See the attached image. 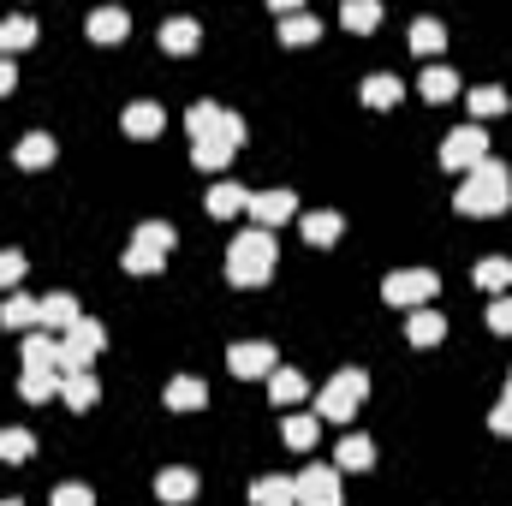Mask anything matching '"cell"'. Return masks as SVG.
Wrapping results in <instances>:
<instances>
[{
	"label": "cell",
	"mask_w": 512,
	"mask_h": 506,
	"mask_svg": "<svg viewBox=\"0 0 512 506\" xmlns=\"http://www.w3.org/2000/svg\"><path fill=\"white\" fill-rule=\"evenodd\" d=\"M512 203V173L507 161H483V167H471L465 179H459V191H453V209L459 215H471V221H483V215H501Z\"/></svg>",
	"instance_id": "cell-1"
},
{
	"label": "cell",
	"mask_w": 512,
	"mask_h": 506,
	"mask_svg": "<svg viewBox=\"0 0 512 506\" xmlns=\"http://www.w3.org/2000/svg\"><path fill=\"white\" fill-rule=\"evenodd\" d=\"M274 262H280V245H274V233H239L233 245H227V280L233 286H268V274H274Z\"/></svg>",
	"instance_id": "cell-2"
},
{
	"label": "cell",
	"mask_w": 512,
	"mask_h": 506,
	"mask_svg": "<svg viewBox=\"0 0 512 506\" xmlns=\"http://www.w3.org/2000/svg\"><path fill=\"white\" fill-rule=\"evenodd\" d=\"M364 399H370V376H364V370H340L334 381H322L316 417H322V423H352Z\"/></svg>",
	"instance_id": "cell-3"
},
{
	"label": "cell",
	"mask_w": 512,
	"mask_h": 506,
	"mask_svg": "<svg viewBox=\"0 0 512 506\" xmlns=\"http://www.w3.org/2000/svg\"><path fill=\"white\" fill-rule=\"evenodd\" d=\"M173 239H179V233H173L167 221H143L126 245V274H161V262L173 256Z\"/></svg>",
	"instance_id": "cell-4"
},
{
	"label": "cell",
	"mask_w": 512,
	"mask_h": 506,
	"mask_svg": "<svg viewBox=\"0 0 512 506\" xmlns=\"http://www.w3.org/2000/svg\"><path fill=\"white\" fill-rule=\"evenodd\" d=\"M441 292V280H435V268H393L382 280V298L393 310H429V298Z\"/></svg>",
	"instance_id": "cell-5"
},
{
	"label": "cell",
	"mask_w": 512,
	"mask_h": 506,
	"mask_svg": "<svg viewBox=\"0 0 512 506\" xmlns=\"http://www.w3.org/2000/svg\"><path fill=\"white\" fill-rule=\"evenodd\" d=\"M108 346V334H102V322H78L72 334H60V376H84L90 364H96V352Z\"/></svg>",
	"instance_id": "cell-6"
},
{
	"label": "cell",
	"mask_w": 512,
	"mask_h": 506,
	"mask_svg": "<svg viewBox=\"0 0 512 506\" xmlns=\"http://www.w3.org/2000/svg\"><path fill=\"white\" fill-rule=\"evenodd\" d=\"M483 161H489V137H483V126L447 131V143H441V167H447V173H471V167H483Z\"/></svg>",
	"instance_id": "cell-7"
},
{
	"label": "cell",
	"mask_w": 512,
	"mask_h": 506,
	"mask_svg": "<svg viewBox=\"0 0 512 506\" xmlns=\"http://www.w3.org/2000/svg\"><path fill=\"white\" fill-rule=\"evenodd\" d=\"M245 215H251L262 233H274V227L298 221V197H292V191H280V185H274V191H251V209H245Z\"/></svg>",
	"instance_id": "cell-8"
},
{
	"label": "cell",
	"mask_w": 512,
	"mask_h": 506,
	"mask_svg": "<svg viewBox=\"0 0 512 506\" xmlns=\"http://www.w3.org/2000/svg\"><path fill=\"white\" fill-rule=\"evenodd\" d=\"M227 370L239 381H268L274 370H280V358H274V346L268 340H245V346H233L227 352Z\"/></svg>",
	"instance_id": "cell-9"
},
{
	"label": "cell",
	"mask_w": 512,
	"mask_h": 506,
	"mask_svg": "<svg viewBox=\"0 0 512 506\" xmlns=\"http://www.w3.org/2000/svg\"><path fill=\"white\" fill-rule=\"evenodd\" d=\"M298 483V506H340V465H304Z\"/></svg>",
	"instance_id": "cell-10"
},
{
	"label": "cell",
	"mask_w": 512,
	"mask_h": 506,
	"mask_svg": "<svg viewBox=\"0 0 512 506\" xmlns=\"http://www.w3.org/2000/svg\"><path fill=\"white\" fill-rule=\"evenodd\" d=\"M0 322H6L12 334H36V328H42V298H30V292H6V298H0Z\"/></svg>",
	"instance_id": "cell-11"
},
{
	"label": "cell",
	"mask_w": 512,
	"mask_h": 506,
	"mask_svg": "<svg viewBox=\"0 0 512 506\" xmlns=\"http://www.w3.org/2000/svg\"><path fill=\"white\" fill-rule=\"evenodd\" d=\"M78 322H84V310H78L72 292H48L42 298V334H72Z\"/></svg>",
	"instance_id": "cell-12"
},
{
	"label": "cell",
	"mask_w": 512,
	"mask_h": 506,
	"mask_svg": "<svg viewBox=\"0 0 512 506\" xmlns=\"http://www.w3.org/2000/svg\"><path fill=\"white\" fill-rule=\"evenodd\" d=\"M24 370L36 376H60V334H24Z\"/></svg>",
	"instance_id": "cell-13"
},
{
	"label": "cell",
	"mask_w": 512,
	"mask_h": 506,
	"mask_svg": "<svg viewBox=\"0 0 512 506\" xmlns=\"http://www.w3.org/2000/svg\"><path fill=\"white\" fill-rule=\"evenodd\" d=\"M155 495L167 506H185V501H197V471H185V465H167L161 477H155Z\"/></svg>",
	"instance_id": "cell-14"
},
{
	"label": "cell",
	"mask_w": 512,
	"mask_h": 506,
	"mask_svg": "<svg viewBox=\"0 0 512 506\" xmlns=\"http://www.w3.org/2000/svg\"><path fill=\"white\" fill-rule=\"evenodd\" d=\"M245 209H251V191H245V185L221 179V185L209 191V221H233V215H245Z\"/></svg>",
	"instance_id": "cell-15"
},
{
	"label": "cell",
	"mask_w": 512,
	"mask_h": 506,
	"mask_svg": "<svg viewBox=\"0 0 512 506\" xmlns=\"http://www.w3.org/2000/svg\"><path fill=\"white\" fill-rule=\"evenodd\" d=\"M298 227H304V239H310L316 251H328V245L346 233V221H340L334 209H310V215H298Z\"/></svg>",
	"instance_id": "cell-16"
},
{
	"label": "cell",
	"mask_w": 512,
	"mask_h": 506,
	"mask_svg": "<svg viewBox=\"0 0 512 506\" xmlns=\"http://www.w3.org/2000/svg\"><path fill=\"white\" fill-rule=\"evenodd\" d=\"M417 90H423V102H453L459 96V72L453 66H423V78H417Z\"/></svg>",
	"instance_id": "cell-17"
},
{
	"label": "cell",
	"mask_w": 512,
	"mask_h": 506,
	"mask_svg": "<svg viewBox=\"0 0 512 506\" xmlns=\"http://www.w3.org/2000/svg\"><path fill=\"white\" fill-rule=\"evenodd\" d=\"M131 18L120 6H102V12H90V42H102V48H114V42H126Z\"/></svg>",
	"instance_id": "cell-18"
},
{
	"label": "cell",
	"mask_w": 512,
	"mask_h": 506,
	"mask_svg": "<svg viewBox=\"0 0 512 506\" xmlns=\"http://www.w3.org/2000/svg\"><path fill=\"white\" fill-rule=\"evenodd\" d=\"M209 405V387L197 376H173L167 381V411H203Z\"/></svg>",
	"instance_id": "cell-19"
},
{
	"label": "cell",
	"mask_w": 512,
	"mask_h": 506,
	"mask_svg": "<svg viewBox=\"0 0 512 506\" xmlns=\"http://www.w3.org/2000/svg\"><path fill=\"white\" fill-rule=\"evenodd\" d=\"M120 126H126L131 137H161V131H167V108H155V102H131Z\"/></svg>",
	"instance_id": "cell-20"
},
{
	"label": "cell",
	"mask_w": 512,
	"mask_h": 506,
	"mask_svg": "<svg viewBox=\"0 0 512 506\" xmlns=\"http://www.w3.org/2000/svg\"><path fill=\"white\" fill-rule=\"evenodd\" d=\"M251 506H298V483L292 477H256Z\"/></svg>",
	"instance_id": "cell-21"
},
{
	"label": "cell",
	"mask_w": 512,
	"mask_h": 506,
	"mask_svg": "<svg viewBox=\"0 0 512 506\" xmlns=\"http://www.w3.org/2000/svg\"><path fill=\"white\" fill-rule=\"evenodd\" d=\"M316 36H322V18H316V12H286V18H280V42H286V48H310Z\"/></svg>",
	"instance_id": "cell-22"
},
{
	"label": "cell",
	"mask_w": 512,
	"mask_h": 506,
	"mask_svg": "<svg viewBox=\"0 0 512 506\" xmlns=\"http://www.w3.org/2000/svg\"><path fill=\"white\" fill-rule=\"evenodd\" d=\"M405 340H411V346H441V340H447V316H435V310H411Z\"/></svg>",
	"instance_id": "cell-23"
},
{
	"label": "cell",
	"mask_w": 512,
	"mask_h": 506,
	"mask_svg": "<svg viewBox=\"0 0 512 506\" xmlns=\"http://www.w3.org/2000/svg\"><path fill=\"white\" fill-rule=\"evenodd\" d=\"M465 102H471V126H483V120H501V114L512 108V102H507V90H501V84H483V90H471Z\"/></svg>",
	"instance_id": "cell-24"
},
{
	"label": "cell",
	"mask_w": 512,
	"mask_h": 506,
	"mask_svg": "<svg viewBox=\"0 0 512 506\" xmlns=\"http://www.w3.org/2000/svg\"><path fill=\"white\" fill-rule=\"evenodd\" d=\"M411 48L435 66V54L447 48V24H441V18H417V24H411Z\"/></svg>",
	"instance_id": "cell-25"
},
{
	"label": "cell",
	"mask_w": 512,
	"mask_h": 506,
	"mask_svg": "<svg viewBox=\"0 0 512 506\" xmlns=\"http://www.w3.org/2000/svg\"><path fill=\"white\" fill-rule=\"evenodd\" d=\"M316 435H322V417H310V411H298V417H286V423H280V441H286V447H298V453H310V447H316Z\"/></svg>",
	"instance_id": "cell-26"
},
{
	"label": "cell",
	"mask_w": 512,
	"mask_h": 506,
	"mask_svg": "<svg viewBox=\"0 0 512 506\" xmlns=\"http://www.w3.org/2000/svg\"><path fill=\"white\" fill-rule=\"evenodd\" d=\"M399 96H405V84H399L393 72H370V78H364V108H376V114H382V108H393Z\"/></svg>",
	"instance_id": "cell-27"
},
{
	"label": "cell",
	"mask_w": 512,
	"mask_h": 506,
	"mask_svg": "<svg viewBox=\"0 0 512 506\" xmlns=\"http://www.w3.org/2000/svg\"><path fill=\"white\" fill-rule=\"evenodd\" d=\"M227 120V108H215V102H191V114H185V131H191V143H209L215 131Z\"/></svg>",
	"instance_id": "cell-28"
},
{
	"label": "cell",
	"mask_w": 512,
	"mask_h": 506,
	"mask_svg": "<svg viewBox=\"0 0 512 506\" xmlns=\"http://www.w3.org/2000/svg\"><path fill=\"white\" fill-rule=\"evenodd\" d=\"M30 42H36V18H0V60L24 54Z\"/></svg>",
	"instance_id": "cell-29"
},
{
	"label": "cell",
	"mask_w": 512,
	"mask_h": 506,
	"mask_svg": "<svg viewBox=\"0 0 512 506\" xmlns=\"http://www.w3.org/2000/svg\"><path fill=\"white\" fill-rule=\"evenodd\" d=\"M477 286H483V292H495V298H507L512 256H483V262H477Z\"/></svg>",
	"instance_id": "cell-30"
},
{
	"label": "cell",
	"mask_w": 512,
	"mask_h": 506,
	"mask_svg": "<svg viewBox=\"0 0 512 506\" xmlns=\"http://www.w3.org/2000/svg\"><path fill=\"white\" fill-rule=\"evenodd\" d=\"M48 161H54V137H48V131H30V137L18 143V167H24V173H42Z\"/></svg>",
	"instance_id": "cell-31"
},
{
	"label": "cell",
	"mask_w": 512,
	"mask_h": 506,
	"mask_svg": "<svg viewBox=\"0 0 512 506\" xmlns=\"http://www.w3.org/2000/svg\"><path fill=\"white\" fill-rule=\"evenodd\" d=\"M60 399L72 405V411H90L96 399H102V387H96V376L84 370V376H60Z\"/></svg>",
	"instance_id": "cell-32"
},
{
	"label": "cell",
	"mask_w": 512,
	"mask_h": 506,
	"mask_svg": "<svg viewBox=\"0 0 512 506\" xmlns=\"http://www.w3.org/2000/svg\"><path fill=\"white\" fill-rule=\"evenodd\" d=\"M161 48L167 54H191L197 48V18H167L161 24Z\"/></svg>",
	"instance_id": "cell-33"
},
{
	"label": "cell",
	"mask_w": 512,
	"mask_h": 506,
	"mask_svg": "<svg viewBox=\"0 0 512 506\" xmlns=\"http://www.w3.org/2000/svg\"><path fill=\"white\" fill-rule=\"evenodd\" d=\"M376 465V441L370 435H346L340 441V471H370Z\"/></svg>",
	"instance_id": "cell-34"
},
{
	"label": "cell",
	"mask_w": 512,
	"mask_h": 506,
	"mask_svg": "<svg viewBox=\"0 0 512 506\" xmlns=\"http://www.w3.org/2000/svg\"><path fill=\"white\" fill-rule=\"evenodd\" d=\"M304 387H310V381H304V370H286V364L268 376V393H274V405H298V399H304Z\"/></svg>",
	"instance_id": "cell-35"
},
{
	"label": "cell",
	"mask_w": 512,
	"mask_h": 506,
	"mask_svg": "<svg viewBox=\"0 0 512 506\" xmlns=\"http://www.w3.org/2000/svg\"><path fill=\"white\" fill-rule=\"evenodd\" d=\"M340 24H346V30H358V36H370V30L382 24V6H376V0H346Z\"/></svg>",
	"instance_id": "cell-36"
},
{
	"label": "cell",
	"mask_w": 512,
	"mask_h": 506,
	"mask_svg": "<svg viewBox=\"0 0 512 506\" xmlns=\"http://www.w3.org/2000/svg\"><path fill=\"white\" fill-rule=\"evenodd\" d=\"M0 459H6V465L36 459V435H30V429H0Z\"/></svg>",
	"instance_id": "cell-37"
},
{
	"label": "cell",
	"mask_w": 512,
	"mask_h": 506,
	"mask_svg": "<svg viewBox=\"0 0 512 506\" xmlns=\"http://www.w3.org/2000/svg\"><path fill=\"white\" fill-rule=\"evenodd\" d=\"M233 161V149L221 143V137H209V143H191V167H203V173H221Z\"/></svg>",
	"instance_id": "cell-38"
},
{
	"label": "cell",
	"mask_w": 512,
	"mask_h": 506,
	"mask_svg": "<svg viewBox=\"0 0 512 506\" xmlns=\"http://www.w3.org/2000/svg\"><path fill=\"white\" fill-rule=\"evenodd\" d=\"M18 393H24L30 405H48V399H60V376H36V370H24V376H18Z\"/></svg>",
	"instance_id": "cell-39"
},
{
	"label": "cell",
	"mask_w": 512,
	"mask_h": 506,
	"mask_svg": "<svg viewBox=\"0 0 512 506\" xmlns=\"http://www.w3.org/2000/svg\"><path fill=\"white\" fill-rule=\"evenodd\" d=\"M24 251H0V292H18V280H24Z\"/></svg>",
	"instance_id": "cell-40"
},
{
	"label": "cell",
	"mask_w": 512,
	"mask_h": 506,
	"mask_svg": "<svg viewBox=\"0 0 512 506\" xmlns=\"http://www.w3.org/2000/svg\"><path fill=\"white\" fill-rule=\"evenodd\" d=\"M489 334H495V340L512 334V298H495V304H489Z\"/></svg>",
	"instance_id": "cell-41"
},
{
	"label": "cell",
	"mask_w": 512,
	"mask_h": 506,
	"mask_svg": "<svg viewBox=\"0 0 512 506\" xmlns=\"http://www.w3.org/2000/svg\"><path fill=\"white\" fill-rule=\"evenodd\" d=\"M48 506H96V495H90L84 483H60V489H54V501H48Z\"/></svg>",
	"instance_id": "cell-42"
},
{
	"label": "cell",
	"mask_w": 512,
	"mask_h": 506,
	"mask_svg": "<svg viewBox=\"0 0 512 506\" xmlns=\"http://www.w3.org/2000/svg\"><path fill=\"white\" fill-rule=\"evenodd\" d=\"M215 137H221L227 149H239V143H245V120H239V114H227V120H221V131H215Z\"/></svg>",
	"instance_id": "cell-43"
},
{
	"label": "cell",
	"mask_w": 512,
	"mask_h": 506,
	"mask_svg": "<svg viewBox=\"0 0 512 506\" xmlns=\"http://www.w3.org/2000/svg\"><path fill=\"white\" fill-rule=\"evenodd\" d=\"M489 429H495V435H507V441H512V399H501V405L489 411Z\"/></svg>",
	"instance_id": "cell-44"
},
{
	"label": "cell",
	"mask_w": 512,
	"mask_h": 506,
	"mask_svg": "<svg viewBox=\"0 0 512 506\" xmlns=\"http://www.w3.org/2000/svg\"><path fill=\"white\" fill-rule=\"evenodd\" d=\"M12 84H18V72H12V60H0V96H12Z\"/></svg>",
	"instance_id": "cell-45"
},
{
	"label": "cell",
	"mask_w": 512,
	"mask_h": 506,
	"mask_svg": "<svg viewBox=\"0 0 512 506\" xmlns=\"http://www.w3.org/2000/svg\"><path fill=\"white\" fill-rule=\"evenodd\" d=\"M0 506H24V501H0Z\"/></svg>",
	"instance_id": "cell-46"
},
{
	"label": "cell",
	"mask_w": 512,
	"mask_h": 506,
	"mask_svg": "<svg viewBox=\"0 0 512 506\" xmlns=\"http://www.w3.org/2000/svg\"><path fill=\"white\" fill-rule=\"evenodd\" d=\"M507 399H512V376H507Z\"/></svg>",
	"instance_id": "cell-47"
}]
</instances>
